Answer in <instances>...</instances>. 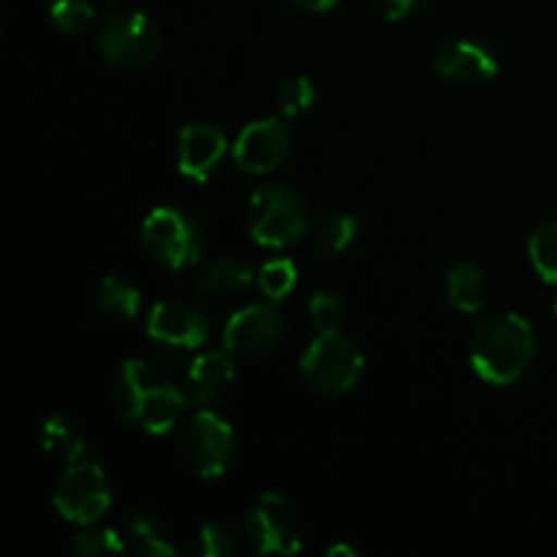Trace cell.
Here are the masks:
<instances>
[{
  "instance_id": "cell-24",
  "label": "cell",
  "mask_w": 557,
  "mask_h": 557,
  "mask_svg": "<svg viewBox=\"0 0 557 557\" xmlns=\"http://www.w3.org/2000/svg\"><path fill=\"white\" fill-rule=\"evenodd\" d=\"M92 3L90 0H54L49 5V20L65 36H79L82 30H87L92 22Z\"/></svg>"
},
{
  "instance_id": "cell-4",
  "label": "cell",
  "mask_w": 557,
  "mask_h": 557,
  "mask_svg": "<svg viewBox=\"0 0 557 557\" xmlns=\"http://www.w3.org/2000/svg\"><path fill=\"white\" fill-rule=\"evenodd\" d=\"M248 228L253 243L264 248L297 245L308 232V207L286 185H264L248 201Z\"/></svg>"
},
{
  "instance_id": "cell-29",
  "label": "cell",
  "mask_w": 557,
  "mask_h": 557,
  "mask_svg": "<svg viewBox=\"0 0 557 557\" xmlns=\"http://www.w3.org/2000/svg\"><path fill=\"white\" fill-rule=\"evenodd\" d=\"M428 0H375L379 11L384 14V20L389 22H403L411 14H417Z\"/></svg>"
},
{
  "instance_id": "cell-14",
  "label": "cell",
  "mask_w": 557,
  "mask_h": 557,
  "mask_svg": "<svg viewBox=\"0 0 557 557\" xmlns=\"http://www.w3.org/2000/svg\"><path fill=\"white\" fill-rule=\"evenodd\" d=\"M435 71L460 85H484L498 74V60L493 49L473 38L446 41L435 54Z\"/></svg>"
},
{
  "instance_id": "cell-8",
  "label": "cell",
  "mask_w": 557,
  "mask_h": 557,
  "mask_svg": "<svg viewBox=\"0 0 557 557\" xmlns=\"http://www.w3.org/2000/svg\"><path fill=\"white\" fill-rule=\"evenodd\" d=\"M180 446H183L185 462L201 479H218L232 466L237 435L232 424L215 411H199L185 424Z\"/></svg>"
},
{
  "instance_id": "cell-23",
  "label": "cell",
  "mask_w": 557,
  "mask_h": 557,
  "mask_svg": "<svg viewBox=\"0 0 557 557\" xmlns=\"http://www.w3.org/2000/svg\"><path fill=\"white\" fill-rule=\"evenodd\" d=\"M256 281H259L261 294L277 302V299L288 297L294 286H297V264L292 259H272L261 267Z\"/></svg>"
},
{
  "instance_id": "cell-32",
  "label": "cell",
  "mask_w": 557,
  "mask_h": 557,
  "mask_svg": "<svg viewBox=\"0 0 557 557\" xmlns=\"http://www.w3.org/2000/svg\"><path fill=\"white\" fill-rule=\"evenodd\" d=\"M555 315H557V305H555Z\"/></svg>"
},
{
  "instance_id": "cell-1",
  "label": "cell",
  "mask_w": 557,
  "mask_h": 557,
  "mask_svg": "<svg viewBox=\"0 0 557 557\" xmlns=\"http://www.w3.org/2000/svg\"><path fill=\"white\" fill-rule=\"evenodd\" d=\"M114 413L128 428L147 435H166L188 411L190 397L152 364L141 359L123 362L112 384Z\"/></svg>"
},
{
  "instance_id": "cell-9",
  "label": "cell",
  "mask_w": 557,
  "mask_h": 557,
  "mask_svg": "<svg viewBox=\"0 0 557 557\" xmlns=\"http://www.w3.org/2000/svg\"><path fill=\"white\" fill-rule=\"evenodd\" d=\"M245 531L261 555H294L302 549V522L286 498L264 493L245 515Z\"/></svg>"
},
{
  "instance_id": "cell-11",
  "label": "cell",
  "mask_w": 557,
  "mask_h": 557,
  "mask_svg": "<svg viewBox=\"0 0 557 557\" xmlns=\"http://www.w3.org/2000/svg\"><path fill=\"white\" fill-rule=\"evenodd\" d=\"M294 150V136L283 120L267 117L253 120L239 131L237 141L232 147L234 163L243 172L250 174H267L275 172L277 166L288 161Z\"/></svg>"
},
{
  "instance_id": "cell-15",
  "label": "cell",
  "mask_w": 557,
  "mask_h": 557,
  "mask_svg": "<svg viewBox=\"0 0 557 557\" xmlns=\"http://www.w3.org/2000/svg\"><path fill=\"white\" fill-rule=\"evenodd\" d=\"M234 381V359L223 351H207L196 357L188 368L190 400L210 406Z\"/></svg>"
},
{
  "instance_id": "cell-30",
  "label": "cell",
  "mask_w": 557,
  "mask_h": 557,
  "mask_svg": "<svg viewBox=\"0 0 557 557\" xmlns=\"http://www.w3.org/2000/svg\"><path fill=\"white\" fill-rule=\"evenodd\" d=\"M288 3H292L294 9H299V11H310V14H319V11H326V9H332V5H337L341 0H288Z\"/></svg>"
},
{
  "instance_id": "cell-5",
  "label": "cell",
  "mask_w": 557,
  "mask_h": 557,
  "mask_svg": "<svg viewBox=\"0 0 557 557\" xmlns=\"http://www.w3.org/2000/svg\"><path fill=\"white\" fill-rule=\"evenodd\" d=\"M141 243L172 275L188 272L201 256L199 223L180 207H156L141 223Z\"/></svg>"
},
{
  "instance_id": "cell-19",
  "label": "cell",
  "mask_w": 557,
  "mask_h": 557,
  "mask_svg": "<svg viewBox=\"0 0 557 557\" xmlns=\"http://www.w3.org/2000/svg\"><path fill=\"white\" fill-rule=\"evenodd\" d=\"M128 528V536H134L131 544V553L145 555V557H172L177 555V547L172 542H166L163 536V522L158 520L150 511H134L125 522Z\"/></svg>"
},
{
  "instance_id": "cell-31",
  "label": "cell",
  "mask_w": 557,
  "mask_h": 557,
  "mask_svg": "<svg viewBox=\"0 0 557 557\" xmlns=\"http://www.w3.org/2000/svg\"><path fill=\"white\" fill-rule=\"evenodd\" d=\"M326 555L330 557H335V555H348V557H359V553L357 549L351 547V544H335V547H330L326 549Z\"/></svg>"
},
{
  "instance_id": "cell-3",
  "label": "cell",
  "mask_w": 557,
  "mask_h": 557,
  "mask_svg": "<svg viewBox=\"0 0 557 557\" xmlns=\"http://www.w3.org/2000/svg\"><path fill=\"white\" fill-rule=\"evenodd\" d=\"M362 370V348L341 332L319 335L299 359V379L313 395H346L359 384Z\"/></svg>"
},
{
  "instance_id": "cell-10",
  "label": "cell",
  "mask_w": 557,
  "mask_h": 557,
  "mask_svg": "<svg viewBox=\"0 0 557 557\" xmlns=\"http://www.w3.org/2000/svg\"><path fill=\"white\" fill-rule=\"evenodd\" d=\"M286 335V315L275 299L237 310L223 326V346L234 357H264Z\"/></svg>"
},
{
  "instance_id": "cell-2",
  "label": "cell",
  "mask_w": 557,
  "mask_h": 557,
  "mask_svg": "<svg viewBox=\"0 0 557 557\" xmlns=\"http://www.w3.org/2000/svg\"><path fill=\"white\" fill-rule=\"evenodd\" d=\"M536 357V332L517 313H495L479 321L468 341L473 373L493 386L520 381Z\"/></svg>"
},
{
  "instance_id": "cell-17",
  "label": "cell",
  "mask_w": 557,
  "mask_h": 557,
  "mask_svg": "<svg viewBox=\"0 0 557 557\" xmlns=\"http://www.w3.org/2000/svg\"><path fill=\"white\" fill-rule=\"evenodd\" d=\"M41 446L52 457L63 462H79L87 457V438L69 417L63 413H49L41 419Z\"/></svg>"
},
{
  "instance_id": "cell-20",
  "label": "cell",
  "mask_w": 557,
  "mask_h": 557,
  "mask_svg": "<svg viewBox=\"0 0 557 557\" xmlns=\"http://www.w3.org/2000/svg\"><path fill=\"white\" fill-rule=\"evenodd\" d=\"M96 308L112 319H136L141 308V292L117 275L103 277L96 292Z\"/></svg>"
},
{
  "instance_id": "cell-6",
  "label": "cell",
  "mask_w": 557,
  "mask_h": 557,
  "mask_svg": "<svg viewBox=\"0 0 557 557\" xmlns=\"http://www.w3.org/2000/svg\"><path fill=\"white\" fill-rule=\"evenodd\" d=\"M103 60L123 69H139L161 54L163 36L152 16L136 9H120L107 16L96 38Z\"/></svg>"
},
{
  "instance_id": "cell-12",
  "label": "cell",
  "mask_w": 557,
  "mask_h": 557,
  "mask_svg": "<svg viewBox=\"0 0 557 557\" xmlns=\"http://www.w3.org/2000/svg\"><path fill=\"white\" fill-rule=\"evenodd\" d=\"M207 335L205 313L188 302H158L147 315V337L169 351H194L205 346Z\"/></svg>"
},
{
  "instance_id": "cell-13",
  "label": "cell",
  "mask_w": 557,
  "mask_h": 557,
  "mask_svg": "<svg viewBox=\"0 0 557 557\" xmlns=\"http://www.w3.org/2000/svg\"><path fill=\"white\" fill-rule=\"evenodd\" d=\"M177 161L183 177L194 183H207L226 158L228 141L221 128L210 123H190L180 131Z\"/></svg>"
},
{
  "instance_id": "cell-21",
  "label": "cell",
  "mask_w": 557,
  "mask_h": 557,
  "mask_svg": "<svg viewBox=\"0 0 557 557\" xmlns=\"http://www.w3.org/2000/svg\"><path fill=\"white\" fill-rule=\"evenodd\" d=\"M359 239V221L354 215H332L319 226L313 237V250L321 259L346 253Z\"/></svg>"
},
{
  "instance_id": "cell-25",
  "label": "cell",
  "mask_w": 557,
  "mask_h": 557,
  "mask_svg": "<svg viewBox=\"0 0 557 557\" xmlns=\"http://www.w3.org/2000/svg\"><path fill=\"white\" fill-rule=\"evenodd\" d=\"M308 310H310V321H313L319 335L341 332L343 321H346V305H343V299L332 292H315L313 299H310Z\"/></svg>"
},
{
  "instance_id": "cell-27",
  "label": "cell",
  "mask_w": 557,
  "mask_h": 557,
  "mask_svg": "<svg viewBox=\"0 0 557 557\" xmlns=\"http://www.w3.org/2000/svg\"><path fill=\"white\" fill-rule=\"evenodd\" d=\"M71 553L82 557L117 555L125 553V542L117 531H112V528H101V531L76 533V536L71 539Z\"/></svg>"
},
{
  "instance_id": "cell-16",
  "label": "cell",
  "mask_w": 557,
  "mask_h": 557,
  "mask_svg": "<svg viewBox=\"0 0 557 557\" xmlns=\"http://www.w3.org/2000/svg\"><path fill=\"white\" fill-rule=\"evenodd\" d=\"M253 277L256 272L248 261L237 259V256H218V259H212L210 264L199 272L196 288H199L205 297L228 299L248 292Z\"/></svg>"
},
{
  "instance_id": "cell-18",
  "label": "cell",
  "mask_w": 557,
  "mask_h": 557,
  "mask_svg": "<svg viewBox=\"0 0 557 557\" xmlns=\"http://www.w3.org/2000/svg\"><path fill=\"white\" fill-rule=\"evenodd\" d=\"M446 292H449L451 308H457L460 313H476L487 299V275L473 261H460L449 270Z\"/></svg>"
},
{
  "instance_id": "cell-7",
  "label": "cell",
  "mask_w": 557,
  "mask_h": 557,
  "mask_svg": "<svg viewBox=\"0 0 557 557\" xmlns=\"http://www.w3.org/2000/svg\"><path fill=\"white\" fill-rule=\"evenodd\" d=\"M52 504L63 520L74 525H92L112 506L107 473L96 462H71L69 471H63V476L54 484Z\"/></svg>"
},
{
  "instance_id": "cell-26",
  "label": "cell",
  "mask_w": 557,
  "mask_h": 557,
  "mask_svg": "<svg viewBox=\"0 0 557 557\" xmlns=\"http://www.w3.org/2000/svg\"><path fill=\"white\" fill-rule=\"evenodd\" d=\"M315 101V85L308 76H292L277 87V107L286 117H299Z\"/></svg>"
},
{
  "instance_id": "cell-28",
  "label": "cell",
  "mask_w": 557,
  "mask_h": 557,
  "mask_svg": "<svg viewBox=\"0 0 557 557\" xmlns=\"http://www.w3.org/2000/svg\"><path fill=\"white\" fill-rule=\"evenodd\" d=\"M196 553L205 557L234 555L237 553V539H234V533L228 531L226 525L210 522V525L201 528L199 536H196Z\"/></svg>"
},
{
  "instance_id": "cell-22",
  "label": "cell",
  "mask_w": 557,
  "mask_h": 557,
  "mask_svg": "<svg viewBox=\"0 0 557 557\" xmlns=\"http://www.w3.org/2000/svg\"><path fill=\"white\" fill-rule=\"evenodd\" d=\"M528 256L536 275L549 286H557V221L536 226L528 239Z\"/></svg>"
}]
</instances>
